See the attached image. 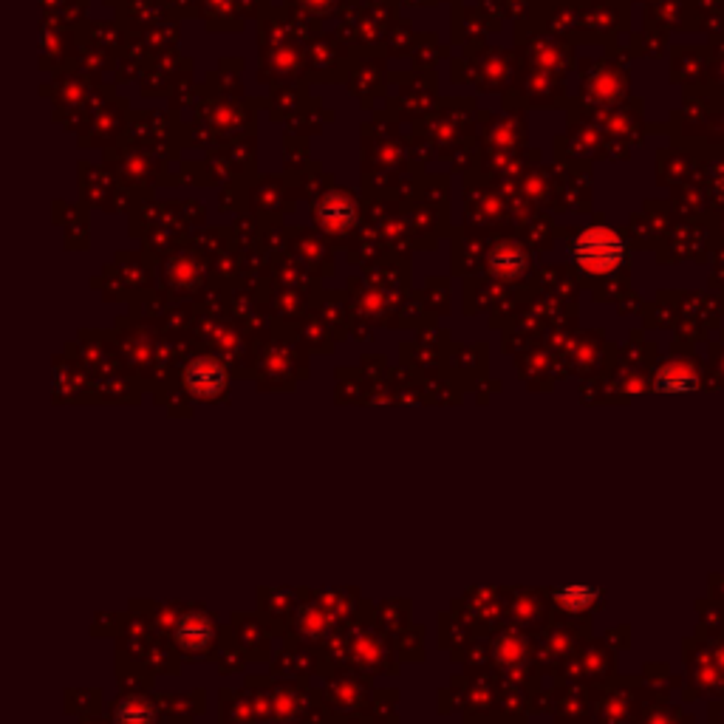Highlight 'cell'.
<instances>
[{
  "label": "cell",
  "instance_id": "6da1fadb",
  "mask_svg": "<svg viewBox=\"0 0 724 724\" xmlns=\"http://www.w3.org/2000/svg\"><path fill=\"white\" fill-rule=\"evenodd\" d=\"M572 258L586 275H611L626 261V244L609 227H592L575 238Z\"/></svg>",
  "mask_w": 724,
  "mask_h": 724
},
{
  "label": "cell",
  "instance_id": "7a4b0ae2",
  "mask_svg": "<svg viewBox=\"0 0 724 724\" xmlns=\"http://www.w3.org/2000/svg\"><path fill=\"white\" fill-rule=\"evenodd\" d=\"M184 385L198 399H215V396H221L227 391L230 374L213 357H196V360L187 362V368H184Z\"/></svg>",
  "mask_w": 724,
  "mask_h": 724
},
{
  "label": "cell",
  "instance_id": "3957f363",
  "mask_svg": "<svg viewBox=\"0 0 724 724\" xmlns=\"http://www.w3.org/2000/svg\"><path fill=\"white\" fill-rule=\"evenodd\" d=\"M213 640H215V626L207 614L190 611V614L181 617L179 626H176V642H179L184 651H190V654H198V651L210 648V642Z\"/></svg>",
  "mask_w": 724,
  "mask_h": 724
},
{
  "label": "cell",
  "instance_id": "277c9868",
  "mask_svg": "<svg viewBox=\"0 0 724 724\" xmlns=\"http://www.w3.org/2000/svg\"><path fill=\"white\" fill-rule=\"evenodd\" d=\"M600 589L589 586V583H569V586H560L555 589V603L560 609L569 611V614H580V611H589L600 600Z\"/></svg>",
  "mask_w": 724,
  "mask_h": 724
},
{
  "label": "cell",
  "instance_id": "5b68a950",
  "mask_svg": "<svg viewBox=\"0 0 724 724\" xmlns=\"http://www.w3.org/2000/svg\"><path fill=\"white\" fill-rule=\"evenodd\" d=\"M320 221L329 227V230H348L351 224H354V218H357V210H354V204L348 201L346 196H329L323 204H320Z\"/></svg>",
  "mask_w": 724,
  "mask_h": 724
},
{
  "label": "cell",
  "instance_id": "8992f818",
  "mask_svg": "<svg viewBox=\"0 0 724 724\" xmlns=\"http://www.w3.org/2000/svg\"><path fill=\"white\" fill-rule=\"evenodd\" d=\"M156 722V710L148 699H122L114 710V724H153Z\"/></svg>",
  "mask_w": 724,
  "mask_h": 724
},
{
  "label": "cell",
  "instance_id": "52a82bcc",
  "mask_svg": "<svg viewBox=\"0 0 724 724\" xmlns=\"http://www.w3.org/2000/svg\"><path fill=\"white\" fill-rule=\"evenodd\" d=\"M490 264H493L495 275L512 278V275L524 272V266H527V258H524V252H518V249L501 247V249H495V252H493Z\"/></svg>",
  "mask_w": 724,
  "mask_h": 724
},
{
  "label": "cell",
  "instance_id": "ba28073f",
  "mask_svg": "<svg viewBox=\"0 0 724 724\" xmlns=\"http://www.w3.org/2000/svg\"><path fill=\"white\" fill-rule=\"evenodd\" d=\"M693 385H696V379L688 371H676V368L659 371L657 382H654V388L665 391V394H682V391H691Z\"/></svg>",
  "mask_w": 724,
  "mask_h": 724
}]
</instances>
